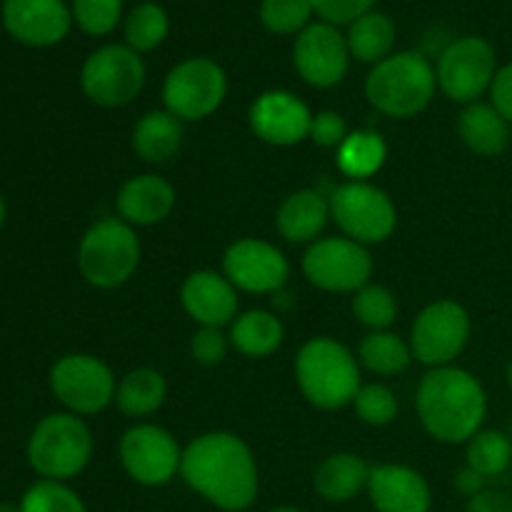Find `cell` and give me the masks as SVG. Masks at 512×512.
<instances>
[{
    "label": "cell",
    "instance_id": "f1b7e54d",
    "mask_svg": "<svg viewBox=\"0 0 512 512\" xmlns=\"http://www.w3.org/2000/svg\"><path fill=\"white\" fill-rule=\"evenodd\" d=\"M388 160V143L375 130H353L338 148V168L350 180H368Z\"/></svg>",
    "mask_w": 512,
    "mask_h": 512
},
{
    "label": "cell",
    "instance_id": "60d3db41",
    "mask_svg": "<svg viewBox=\"0 0 512 512\" xmlns=\"http://www.w3.org/2000/svg\"><path fill=\"white\" fill-rule=\"evenodd\" d=\"M488 93L490 105L512 125V63L500 65Z\"/></svg>",
    "mask_w": 512,
    "mask_h": 512
},
{
    "label": "cell",
    "instance_id": "52a82bcc",
    "mask_svg": "<svg viewBox=\"0 0 512 512\" xmlns=\"http://www.w3.org/2000/svg\"><path fill=\"white\" fill-rule=\"evenodd\" d=\"M330 220L343 230L345 238L360 245L383 243L398 225V210L388 193L368 180H348L335 185L328 195Z\"/></svg>",
    "mask_w": 512,
    "mask_h": 512
},
{
    "label": "cell",
    "instance_id": "7dc6e473",
    "mask_svg": "<svg viewBox=\"0 0 512 512\" xmlns=\"http://www.w3.org/2000/svg\"><path fill=\"white\" fill-rule=\"evenodd\" d=\"M3 215H5V208H3V198H0V225H3Z\"/></svg>",
    "mask_w": 512,
    "mask_h": 512
},
{
    "label": "cell",
    "instance_id": "9c48e42d",
    "mask_svg": "<svg viewBox=\"0 0 512 512\" xmlns=\"http://www.w3.org/2000/svg\"><path fill=\"white\" fill-rule=\"evenodd\" d=\"M228 75L215 60L188 58L170 68L163 80V105L183 123L203 120L223 105Z\"/></svg>",
    "mask_w": 512,
    "mask_h": 512
},
{
    "label": "cell",
    "instance_id": "cb8c5ba5",
    "mask_svg": "<svg viewBox=\"0 0 512 512\" xmlns=\"http://www.w3.org/2000/svg\"><path fill=\"white\" fill-rule=\"evenodd\" d=\"M458 133L465 148L483 158H495L508 150L512 128L490 103H470L458 118Z\"/></svg>",
    "mask_w": 512,
    "mask_h": 512
},
{
    "label": "cell",
    "instance_id": "c3c4849f",
    "mask_svg": "<svg viewBox=\"0 0 512 512\" xmlns=\"http://www.w3.org/2000/svg\"><path fill=\"white\" fill-rule=\"evenodd\" d=\"M510 428H512V425H510Z\"/></svg>",
    "mask_w": 512,
    "mask_h": 512
},
{
    "label": "cell",
    "instance_id": "ac0fdd59",
    "mask_svg": "<svg viewBox=\"0 0 512 512\" xmlns=\"http://www.w3.org/2000/svg\"><path fill=\"white\" fill-rule=\"evenodd\" d=\"M3 25L20 43L50 48L68 35L73 10L65 0H3Z\"/></svg>",
    "mask_w": 512,
    "mask_h": 512
},
{
    "label": "cell",
    "instance_id": "f546056e",
    "mask_svg": "<svg viewBox=\"0 0 512 512\" xmlns=\"http://www.w3.org/2000/svg\"><path fill=\"white\" fill-rule=\"evenodd\" d=\"M413 348L400 335L375 330L360 340L358 363L375 375H400L413 363Z\"/></svg>",
    "mask_w": 512,
    "mask_h": 512
},
{
    "label": "cell",
    "instance_id": "83f0119b",
    "mask_svg": "<svg viewBox=\"0 0 512 512\" xmlns=\"http://www.w3.org/2000/svg\"><path fill=\"white\" fill-rule=\"evenodd\" d=\"M395 38H398L395 23L385 13H378V10H370L363 18L350 23L348 35H345L350 58L370 65H378L380 60L393 55Z\"/></svg>",
    "mask_w": 512,
    "mask_h": 512
},
{
    "label": "cell",
    "instance_id": "2e32d148",
    "mask_svg": "<svg viewBox=\"0 0 512 512\" xmlns=\"http://www.w3.org/2000/svg\"><path fill=\"white\" fill-rule=\"evenodd\" d=\"M223 275L245 293H278L288 283L290 263L268 240L243 238L225 250Z\"/></svg>",
    "mask_w": 512,
    "mask_h": 512
},
{
    "label": "cell",
    "instance_id": "4316f807",
    "mask_svg": "<svg viewBox=\"0 0 512 512\" xmlns=\"http://www.w3.org/2000/svg\"><path fill=\"white\" fill-rule=\"evenodd\" d=\"M168 398V383L163 373L153 368H135L125 375L115 390V405L128 418H145L163 408Z\"/></svg>",
    "mask_w": 512,
    "mask_h": 512
},
{
    "label": "cell",
    "instance_id": "d6986e66",
    "mask_svg": "<svg viewBox=\"0 0 512 512\" xmlns=\"http://www.w3.org/2000/svg\"><path fill=\"white\" fill-rule=\"evenodd\" d=\"M185 313L200 328H225L238 318V288L215 270H195L180 288Z\"/></svg>",
    "mask_w": 512,
    "mask_h": 512
},
{
    "label": "cell",
    "instance_id": "ffe728a7",
    "mask_svg": "<svg viewBox=\"0 0 512 512\" xmlns=\"http://www.w3.org/2000/svg\"><path fill=\"white\" fill-rule=\"evenodd\" d=\"M368 498L378 512H430L433 493L418 470L408 465H375L370 468Z\"/></svg>",
    "mask_w": 512,
    "mask_h": 512
},
{
    "label": "cell",
    "instance_id": "3957f363",
    "mask_svg": "<svg viewBox=\"0 0 512 512\" xmlns=\"http://www.w3.org/2000/svg\"><path fill=\"white\" fill-rule=\"evenodd\" d=\"M435 65L415 50L393 53L368 73L365 95L378 113L388 118H415L435 98Z\"/></svg>",
    "mask_w": 512,
    "mask_h": 512
},
{
    "label": "cell",
    "instance_id": "ba28073f",
    "mask_svg": "<svg viewBox=\"0 0 512 512\" xmlns=\"http://www.w3.org/2000/svg\"><path fill=\"white\" fill-rule=\"evenodd\" d=\"M83 93L100 108L130 105L145 88V63L128 45L110 43L93 50L80 70Z\"/></svg>",
    "mask_w": 512,
    "mask_h": 512
},
{
    "label": "cell",
    "instance_id": "4fadbf2b",
    "mask_svg": "<svg viewBox=\"0 0 512 512\" xmlns=\"http://www.w3.org/2000/svg\"><path fill=\"white\" fill-rule=\"evenodd\" d=\"M470 340V315L455 300H435L425 305L410 328V348L423 365H453Z\"/></svg>",
    "mask_w": 512,
    "mask_h": 512
},
{
    "label": "cell",
    "instance_id": "5b68a950",
    "mask_svg": "<svg viewBox=\"0 0 512 512\" xmlns=\"http://www.w3.org/2000/svg\"><path fill=\"white\" fill-rule=\"evenodd\" d=\"M140 263V240L123 218H103L85 230L78 248L80 275L93 288L113 290L133 278Z\"/></svg>",
    "mask_w": 512,
    "mask_h": 512
},
{
    "label": "cell",
    "instance_id": "e0dca14e",
    "mask_svg": "<svg viewBox=\"0 0 512 512\" xmlns=\"http://www.w3.org/2000/svg\"><path fill=\"white\" fill-rule=\"evenodd\" d=\"M250 128L263 143L275 148H290L310 135L313 113L290 90H265L250 105Z\"/></svg>",
    "mask_w": 512,
    "mask_h": 512
},
{
    "label": "cell",
    "instance_id": "8992f818",
    "mask_svg": "<svg viewBox=\"0 0 512 512\" xmlns=\"http://www.w3.org/2000/svg\"><path fill=\"white\" fill-rule=\"evenodd\" d=\"M93 455V435L80 415L53 413L38 423L28 443V460L43 480H65L83 473Z\"/></svg>",
    "mask_w": 512,
    "mask_h": 512
},
{
    "label": "cell",
    "instance_id": "8fae6325",
    "mask_svg": "<svg viewBox=\"0 0 512 512\" xmlns=\"http://www.w3.org/2000/svg\"><path fill=\"white\" fill-rule=\"evenodd\" d=\"M498 73V58L495 48L480 35H463L453 40L448 48L440 53L435 75H438V88L448 95L453 103H478L480 95H485L493 85Z\"/></svg>",
    "mask_w": 512,
    "mask_h": 512
},
{
    "label": "cell",
    "instance_id": "f6af8a7d",
    "mask_svg": "<svg viewBox=\"0 0 512 512\" xmlns=\"http://www.w3.org/2000/svg\"><path fill=\"white\" fill-rule=\"evenodd\" d=\"M505 383H508V388L512 390V360L508 363V368H505Z\"/></svg>",
    "mask_w": 512,
    "mask_h": 512
},
{
    "label": "cell",
    "instance_id": "74e56055",
    "mask_svg": "<svg viewBox=\"0 0 512 512\" xmlns=\"http://www.w3.org/2000/svg\"><path fill=\"white\" fill-rule=\"evenodd\" d=\"M230 338H225L220 328H200L195 330V335L190 338V355L198 365H205V368H213V365H220L228 355Z\"/></svg>",
    "mask_w": 512,
    "mask_h": 512
},
{
    "label": "cell",
    "instance_id": "b9f144b4",
    "mask_svg": "<svg viewBox=\"0 0 512 512\" xmlns=\"http://www.w3.org/2000/svg\"><path fill=\"white\" fill-rule=\"evenodd\" d=\"M465 512H512V498L500 490H483L480 495L468 500Z\"/></svg>",
    "mask_w": 512,
    "mask_h": 512
},
{
    "label": "cell",
    "instance_id": "d590c367",
    "mask_svg": "<svg viewBox=\"0 0 512 512\" xmlns=\"http://www.w3.org/2000/svg\"><path fill=\"white\" fill-rule=\"evenodd\" d=\"M353 408L355 415L365 425H373V428H385V425H390L398 418V398L383 383L360 385L358 395L353 400Z\"/></svg>",
    "mask_w": 512,
    "mask_h": 512
},
{
    "label": "cell",
    "instance_id": "7c38bea8",
    "mask_svg": "<svg viewBox=\"0 0 512 512\" xmlns=\"http://www.w3.org/2000/svg\"><path fill=\"white\" fill-rule=\"evenodd\" d=\"M50 388L73 415H98L115 403V375L100 358L73 353L60 358L50 370Z\"/></svg>",
    "mask_w": 512,
    "mask_h": 512
},
{
    "label": "cell",
    "instance_id": "6da1fadb",
    "mask_svg": "<svg viewBox=\"0 0 512 512\" xmlns=\"http://www.w3.org/2000/svg\"><path fill=\"white\" fill-rule=\"evenodd\" d=\"M180 478L190 490L225 512L253 508L258 498V463L243 438L233 433L198 435L183 450Z\"/></svg>",
    "mask_w": 512,
    "mask_h": 512
},
{
    "label": "cell",
    "instance_id": "ee69618b",
    "mask_svg": "<svg viewBox=\"0 0 512 512\" xmlns=\"http://www.w3.org/2000/svg\"><path fill=\"white\" fill-rule=\"evenodd\" d=\"M268 512H303V510L293 508V505H280V508H273V510H268Z\"/></svg>",
    "mask_w": 512,
    "mask_h": 512
},
{
    "label": "cell",
    "instance_id": "7a4b0ae2",
    "mask_svg": "<svg viewBox=\"0 0 512 512\" xmlns=\"http://www.w3.org/2000/svg\"><path fill=\"white\" fill-rule=\"evenodd\" d=\"M418 418L438 443L460 445L483 430L488 395L470 370L445 365L433 368L415 393Z\"/></svg>",
    "mask_w": 512,
    "mask_h": 512
},
{
    "label": "cell",
    "instance_id": "e575fe53",
    "mask_svg": "<svg viewBox=\"0 0 512 512\" xmlns=\"http://www.w3.org/2000/svg\"><path fill=\"white\" fill-rule=\"evenodd\" d=\"M315 15L313 0H263L260 23L275 35H300Z\"/></svg>",
    "mask_w": 512,
    "mask_h": 512
},
{
    "label": "cell",
    "instance_id": "9a60e30c",
    "mask_svg": "<svg viewBox=\"0 0 512 512\" xmlns=\"http://www.w3.org/2000/svg\"><path fill=\"white\" fill-rule=\"evenodd\" d=\"M293 65L300 78L313 88H333L343 83L350 68L348 40L330 23H310L295 38Z\"/></svg>",
    "mask_w": 512,
    "mask_h": 512
},
{
    "label": "cell",
    "instance_id": "ab89813d",
    "mask_svg": "<svg viewBox=\"0 0 512 512\" xmlns=\"http://www.w3.org/2000/svg\"><path fill=\"white\" fill-rule=\"evenodd\" d=\"M348 123L340 113L335 110H320V113L313 115V123H310V135L315 145L320 148H335L338 150L343 145V140L348 138Z\"/></svg>",
    "mask_w": 512,
    "mask_h": 512
},
{
    "label": "cell",
    "instance_id": "bcb514c9",
    "mask_svg": "<svg viewBox=\"0 0 512 512\" xmlns=\"http://www.w3.org/2000/svg\"><path fill=\"white\" fill-rule=\"evenodd\" d=\"M0 512H20V510L15 508V505H8V503H3V505H0Z\"/></svg>",
    "mask_w": 512,
    "mask_h": 512
},
{
    "label": "cell",
    "instance_id": "484cf974",
    "mask_svg": "<svg viewBox=\"0 0 512 512\" xmlns=\"http://www.w3.org/2000/svg\"><path fill=\"white\" fill-rule=\"evenodd\" d=\"M230 345L245 358H265L283 345L285 328L268 310H248L230 323Z\"/></svg>",
    "mask_w": 512,
    "mask_h": 512
},
{
    "label": "cell",
    "instance_id": "603a6c76",
    "mask_svg": "<svg viewBox=\"0 0 512 512\" xmlns=\"http://www.w3.org/2000/svg\"><path fill=\"white\" fill-rule=\"evenodd\" d=\"M370 465L355 453L328 455L318 465L313 488L325 503H350L363 490H368Z\"/></svg>",
    "mask_w": 512,
    "mask_h": 512
},
{
    "label": "cell",
    "instance_id": "44dd1931",
    "mask_svg": "<svg viewBox=\"0 0 512 512\" xmlns=\"http://www.w3.org/2000/svg\"><path fill=\"white\" fill-rule=\"evenodd\" d=\"M115 205L125 223L133 228H148V225L163 223L173 213L175 188L160 175H135L120 188Z\"/></svg>",
    "mask_w": 512,
    "mask_h": 512
},
{
    "label": "cell",
    "instance_id": "d6a6232c",
    "mask_svg": "<svg viewBox=\"0 0 512 512\" xmlns=\"http://www.w3.org/2000/svg\"><path fill=\"white\" fill-rule=\"evenodd\" d=\"M353 315L360 325L375 330H388L398 318V300L385 285L368 283L353 293Z\"/></svg>",
    "mask_w": 512,
    "mask_h": 512
},
{
    "label": "cell",
    "instance_id": "7402d4cb",
    "mask_svg": "<svg viewBox=\"0 0 512 512\" xmlns=\"http://www.w3.org/2000/svg\"><path fill=\"white\" fill-rule=\"evenodd\" d=\"M330 220V203L318 190H295L280 203L275 228L288 243L310 245L318 240Z\"/></svg>",
    "mask_w": 512,
    "mask_h": 512
},
{
    "label": "cell",
    "instance_id": "8d00e7d4",
    "mask_svg": "<svg viewBox=\"0 0 512 512\" xmlns=\"http://www.w3.org/2000/svg\"><path fill=\"white\" fill-rule=\"evenodd\" d=\"M73 20L88 35H108L123 20V0H73Z\"/></svg>",
    "mask_w": 512,
    "mask_h": 512
},
{
    "label": "cell",
    "instance_id": "277c9868",
    "mask_svg": "<svg viewBox=\"0 0 512 512\" xmlns=\"http://www.w3.org/2000/svg\"><path fill=\"white\" fill-rule=\"evenodd\" d=\"M295 378L303 398L318 410L353 405L360 390V363L333 338H310L295 358Z\"/></svg>",
    "mask_w": 512,
    "mask_h": 512
},
{
    "label": "cell",
    "instance_id": "5bb4252c",
    "mask_svg": "<svg viewBox=\"0 0 512 512\" xmlns=\"http://www.w3.org/2000/svg\"><path fill=\"white\" fill-rule=\"evenodd\" d=\"M118 455L125 473L145 488L168 485L175 475H180V463H183V450L178 440L168 430L150 423L125 430Z\"/></svg>",
    "mask_w": 512,
    "mask_h": 512
},
{
    "label": "cell",
    "instance_id": "30bf717a",
    "mask_svg": "<svg viewBox=\"0 0 512 512\" xmlns=\"http://www.w3.org/2000/svg\"><path fill=\"white\" fill-rule=\"evenodd\" d=\"M303 275L325 293H358L370 283L373 255L350 238H318L303 255Z\"/></svg>",
    "mask_w": 512,
    "mask_h": 512
},
{
    "label": "cell",
    "instance_id": "f35d334b",
    "mask_svg": "<svg viewBox=\"0 0 512 512\" xmlns=\"http://www.w3.org/2000/svg\"><path fill=\"white\" fill-rule=\"evenodd\" d=\"M375 3L378 0H313V8L323 23L340 28V25H350L363 18L365 13H370Z\"/></svg>",
    "mask_w": 512,
    "mask_h": 512
},
{
    "label": "cell",
    "instance_id": "d4e9b609",
    "mask_svg": "<svg viewBox=\"0 0 512 512\" xmlns=\"http://www.w3.org/2000/svg\"><path fill=\"white\" fill-rule=\"evenodd\" d=\"M183 120L168 110H150L135 123L133 150L145 163H168L183 148Z\"/></svg>",
    "mask_w": 512,
    "mask_h": 512
},
{
    "label": "cell",
    "instance_id": "4dcf8cb0",
    "mask_svg": "<svg viewBox=\"0 0 512 512\" xmlns=\"http://www.w3.org/2000/svg\"><path fill=\"white\" fill-rule=\"evenodd\" d=\"M168 30L170 18L163 5L158 3L135 5L123 23L125 45L133 48L135 53H150L158 45H163V40L168 38Z\"/></svg>",
    "mask_w": 512,
    "mask_h": 512
},
{
    "label": "cell",
    "instance_id": "1f68e13d",
    "mask_svg": "<svg viewBox=\"0 0 512 512\" xmlns=\"http://www.w3.org/2000/svg\"><path fill=\"white\" fill-rule=\"evenodd\" d=\"M465 465L478 470L485 478H498L512 465V438L500 430H480L468 440Z\"/></svg>",
    "mask_w": 512,
    "mask_h": 512
},
{
    "label": "cell",
    "instance_id": "7bdbcfd3",
    "mask_svg": "<svg viewBox=\"0 0 512 512\" xmlns=\"http://www.w3.org/2000/svg\"><path fill=\"white\" fill-rule=\"evenodd\" d=\"M453 485L460 495H465V498L470 500L475 498V495L483 493V490H488V478L480 475L478 470L470 468V465H465V468H460L458 473H455Z\"/></svg>",
    "mask_w": 512,
    "mask_h": 512
},
{
    "label": "cell",
    "instance_id": "836d02e7",
    "mask_svg": "<svg viewBox=\"0 0 512 512\" xmlns=\"http://www.w3.org/2000/svg\"><path fill=\"white\" fill-rule=\"evenodd\" d=\"M20 512H88L75 490L58 480H38L23 493Z\"/></svg>",
    "mask_w": 512,
    "mask_h": 512
}]
</instances>
